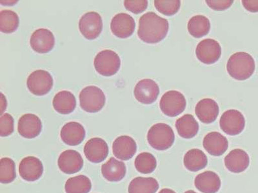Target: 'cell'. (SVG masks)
I'll return each mask as SVG.
<instances>
[{
	"mask_svg": "<svg viewBox=\"0 0 258 193\" xmlns=\"http://www.w3.org/2000/svg\"><path fill=\"white\" fill-rule=\"evenodd\" d=\"M169 22L153 12L143 15L139 20L138 36L148 44H156L164 40L169 32Z\"/></svg>",
	"mask_w": 258,
	"mask_h": 193,
	"instance_id": "1",
	"label": "cell"
},
{
	"mask_svg": "<svg viewBox=\"0 0 258 193\" xmlns=\"http://www.w3.org/2000/svg\"><path fill=\"white\" fill-rule=\"evenodd\" d=\"M255 61L248 53L239 52L230 56L227 62V70L230 77L238 80H245L254 73Z\"/></svg>",
	"mask_w": 258,
	"mask_h": 193,
	"instance_id": "2",
	"label": "cell"
},
{
	"mask_svg": "<svg viewBox=\"0 0 258 193\" xmlns=\"http://www.w3.org/2000/svg\"><path fill=\"white\" fill-rule=\"evenodd\" d=\"M175 140L174 131L169 125L158 123L152 126L147 133V141L152 148L165 151L171 148Z\"/></svg>",
	"mask_w": 258,
	"mask_h": 193,
	"instance_id": "3",
	"label": "cell"
},
{
	"mask_svg": "<svg viewBox=\"0 0 258 193\" xmlns=\"http://www.w3.org/2000/svg\"><path fill=\"white\" fill-rule=\"evenodd\" d=\"M94 65L96 72L100 75L110 77L118 72L121 66V59L112 50H103L96 55Z\"/></svg>",
	"mask_w": 258,
	"mask_h": 193,
	"instance_id": "4",
	"label": "cell"
},
{
	"mask_svg": "<svg viewBox=\"0 0 258 193\" xmlns=\"http://www.w3.org/2000/svg\"><path fill=\"white\" fill-rule=\"evenodd\" d=\"M79 98L80 107L86 112H100L105 105V93L98 87H85L81 91Z\"/></svg>",
	"mask_w": 258,
	"mask_h": 193,
	"instance_id": "5",
	"label": "cell"
},
{
	"mask_svg": "<svg viewBox=\"0 0 258 193\" xmlns=\"http://www.w3.org/2000/svg\"><path fill=\"white\" fill-rule=\"evenodd\" d=\"M186 102L185 96L178 91H167L161 96L160 107L165 116L170 117L178 116L185 110Z\"/></svg>",
	"mask_w": 258,
	"mask_h": 193,
	"instance_id": "6",
	"label": "cell"
},
{
	"mask_svg": "<svg viewBox=\"0 0 258 193\" xmlns=\"http://www.w3.org/2000/svg\"><path fill=\"white\" fill-rule=\"evenodd\" d=\"M27 88L32 94L42 96L47 94L53 86L52 75L47 71L38 70L29 75L27 80Z\"/></svg>",
	"mask_w": 258,
	"mask_h": 193,
	"instance_id": "7",
	"label": "cell"
},
{
	"mask_svg": "<svg viewBox=\"0 0 258 193\" xmlns=\"http://www.w3.org/2000/svg\"><path fill=\"white\" fill-rule=\"evenodd\" d=\"M220 126L227 135L230 136L239 135L245 128V117L238 110H227L221 117Z\"/></svg>",
	"mask_w": 258,
	"mask_h": 193,
	"instance_id": "8",
	"label": "cell"
},
{
	"mask_svg": "<svg viewBox=\"0 0 258 193\" xmlns=\"http://www.w3.org/2000/svg\"><path fill=\"white\" fill-rule=\"evenodd\" d=\"M102 29V18L98 13H87L80 18V31L87 40H94L98 38Z\"/></svg>",
	"mask_w": 258,
	"mask_h": 193,
	"instance_id": "9",
	"label": "cell"
},
{
	"mask_svg": "<svg viewBox=\"0 0 258 193\" xmlns=\"http://www.w3.org/2000/svg\"><path fill=\"white\" fill-rule=\"evenodd\" d=\"M196 54L200 61L206 64L216 63L222 56V47L217 41L206 39L197 45Z\"/></svg>",
	"mask_w": 258,
	"mask_h": 193,
	"instance_id": "10",
	"label": "cell"
},
{
	"mask_svg": "<svg viewBox=\"0 0 258 193\" xmlns=\"http://www.w3.org/2000/svg\"><path fill=\"white\" fill-rule=\"evenodd\" d=\"M134 94L138 102L144 105H151L157 100L160 88L154 80L143 79L136 85Z\"/></svg>",
	"mask_w": 258,
	"mask_h": 193,
	"instance_id": "11",
	"label": "cell"
},
{
	"mask_svg": "<svg viewBox=\"0 0 258 193\" xmlns=\"http://www.w3.org/2000/svg\"><path fill=\"white\" fill-rule=\"evenodd\" d=\"M136 28L135 21L126 13H119L113 17L110 29L117 38L126 39L133 35Z\"/></svg>",
	"mask_w": 258,
	"mask_h": 193,
	"instance_id": "12",
	"label": "cell"
},
{
	"mask_svg": "<svg viewBox=\"0 0 258 193\" xmlns=\"http://www.w3.org/2000/svg\"><path fill=\"white\" fill-rule=\"evenodd\" d=\"M30 45L34 51L39 54H47L51 51L54 47V34L48 29L36 30L30 39Z\"/></svg>",
	"mask_w": 258,
	"mask_h": 193,
	"instance_id": "13",
	"label": "cell"
},
{
	"mask_svg": "<svg viewBox=\"0 0 258 193\" xmlns=\"http://www.w3.org/2000/svg\"><path fill=\"white\" fill-rule=\"evenodd\" d=\"M109 146L104 140L101 138H93L87 142L84 146L85 157L90 162L100 163L107 158L109 155Z\"/></svg>",
	"mask_w": 258,
	"mask_h": 193,
	"instance_id": "14",
	"label": "cell"
},
{
	"mask_svg": "<svg viewBox=\"0 0 258 193\" xmlns=\"http://www.w3.org/2000/svg\"><path fill=\"white\" fill-rule=\"evenodd\" d=\"M60 171L66 174L78 173L84 166V160L79 152L69 149L61 153L57 160Z\"/></svg>",
	"mask_w": 258,
	"mask_h": 193,
	"instance_id": "15",
	"label": "cell"
},
{
	"mask_svg": "<svg viewBox=\"0 0 258 193\" xmlns=\"http://www.w3.org/2000/svg\"><path fill=\"white\" fill-rule=\"evenodd\" d=\"M42 130V123L36 115L27 114L20 117L18 124V131L21 136L26 139L38 137Z\"/></svg>",
	"mask_w": 258,
	"mask_h": 193,
	"instance_id": "16",
	"label": "cell"
},
{
	"mask_svg": "<svg viewBox=\"0 0 258 193\" xmlns=\"http://www.w3.org/2000/svg\"><path fill=\"white\" fill-rule=\"evenodd\" d=\"M21 178L24 180L34 181L39 180L43 175V165L41 161L35 157L23 158L19 165Z\"/></svg>",
	"mask_w": 258,
	"mask_h": 193,
	"instance_id": "17",
	"label": "cell"
},
{
	"mask_svg": "<svg viewBox=\"0 0 258 193\" xmlns=\"http://www.w3.org/2000/svg\"><path fill=\"white\" fill-rule=\"evenodd\" d=\"M137 151V142L132 137L123 135L117 137L113 142L112 151L115 157L121 160H128Z\"/></svg>",
	"mask_w": 258,
	"mask_h": 193,
	"instance_id": "18",
	"label": "cell"
},
{
	"mask_svg": "<svg viewBox=\"0 0 258 193\" xmlns=\"http://www.w3.org/2000/svg\"><path fill=\"white\" fill-rule=\"evenodd\" d=\"M85 130L84 126L77 122H70L62 127L60 132L61 141L71 146L80 145L84 141Z\"/></svg>",
	"mask_w": 258,
	"mask_h": 193,
	"instance_id": "19",
	"label": "cell"
},
{
	"mask_svg": "<svg viewBox=\"0 0 258 193\" xmlns=\"http://www.w3.org/2000/svg\"><path fill=\"white\" fill-rule=\"evenodd\" d=\"M225 167L229 171L239 173L245 171L250 164L249 156L241 149H235L226 156Z\"/></svg>",
	"mask_w": 258,
	"mask_h": 193,
	"instance_id": "20",
	"label": "cell"
},
{
	"mask_svg": "<svg viewBox=\"0 0 258 193\" xmlns=\"http://www.w3.org/2000/svg\"><path fill=\"white\" fill-rule=\"evenodd\" d=\"M203 144L207 152L214 157L222 155L229 147L227 138L219 132L208 133L204 137Z\"/></svg>",
	"mask_w": 258,
	"mask_h": 193,
	"instance_id": "21",
	"label": "cell"
},
{
	"mask_svg": "<svg viewBox=\"0 0 258 193\" xmlns=\"http://www.w3.org/2000/svg\"><path fill=\"white\" fill-rule=\"evenodd\" d=\"M196 115L203 123L211 124L216 120L219 114V106L212 99H204L195 108Z\"/></svg>",
	"mask_w": 258,
	"mask_h": 193,
	"instance_id": "22",
	"label": "cell"
},
{
	"mask_svg": "<svg viewBox=\"0 0 258 193\" xmlns=\"http://www.w3.org/2000/svg\"><path fill=\"white\" fill-rule=\"evenodd\" d=\"M195 185L203 193H216L221 187V180L217 174L207 171L196 177Z\"/></svg>",
	"mask_w": 258,
	"mask_h": 193,
	"instance_id": "23",
	"label": "cell"
},
{
	"mask_svg": "<svg viewBox=\"0 0 258 193\" xmlns=\"http://www.w3.org/2000/svg\"><path fill=\"white\" fill-rule=\"evenodd\" d=\"M126 173L125 163L114 158H110L101 166V174L106 180L111 182H117L124 178Z\"/></svg>",
	"mask_w": 258,
	"mask_h": 193,
	"instance_id": "24",
	"label": "cell"
},
{
	"mask_svg": "<svg viewBox=\"0 0 258 193\" xmlns=\"http://www.w3.org/2000/svg\"><path fill=\"white\" fill-rule=\"evenodd\" d=\"M53 107L59 114L68 115L74 112L77 107V100L71 91H59L54 96Z\"/></svg>",
	"mask_w": 258,
	"mask_h": 193,
	"instance_id": "25",
	"label": "cell"
},
{
	"mask_svg": "<svg viewBox=\"0 0 258 193\" xmlns=\"http://www.w3.org/2000/svg\"><path fill=\"white\" fill-rule=\"evenodd\" d=\"M176 128L179 136L186 139L195 137L199 131V125L191 114L184 115L177 119Z\"/></svg>",
	"mask_w": 258,
	"mask_h": 193,
	"instance_id": "26",
	"label": "cell"
},
{
	"mask_svg": "<svg viewBox=\"0 0 258 193\" xmlns=\"http://www.w3.org/2000/svg\"><path fill=\"white\" fill-rule=\"evenodd\" d=\"M183 162L186 168L190 171L197 172L207 166L208 160L202 150L192 149L186 153Z\"/></svg>",
	"mask_w": 258,
	"mask_h": 193,
	"instance_id": "27",
	"label": "cell"
},
{
	"mask_svg": "<svg viewBox=\"0 0 258 193\" xmlns=\"http://www.w3.org/2000/svg\"><path fill=\"white\" fill-rule=\"evenodd\" d=\"M159 189V183L155 178L137 177L131 181L128 193H156Z\"/></svg>",
	"mask_w": 258,
	"mask_h": 193,
	"instance_id": "28",
	"label": "cell"
},
{
	"mask_svg": "<svg viewBox=\"0 0 258 193\" xmlns=\"http://www.w3.org/2000/svg\"><path fill=\"white\" fill-rule=\"evenodd\" d=\"M187 28L188 32L194 38H201L209 34L211 23L206 16H195L188 21Z\"/></svg>",
	"mask_w": 258,
	"mask_h": 193,
	"instance_id": "29",
	"label": "cell"
},
{
	"mask_svg": "<svg viewBox=\"0 0 258 193\" xmlns=\"http://www.w3.org/2000/svg\"><path fill=\"white\" fill-rule=\"evenodd\" d=\"M91 188V180L85 175L71 177L64 185L66 193H89Z\"/></svg>",
	"mask_w": 258,
	"mask_h": 193,
	"instance_id": "30",
	"label": "cell"
},
{
	"mask_svg": "<svg viewBox=\"0 0 258 193\" xmlns=\"http://www.w3.org/2000/svg\"><path fill=\"white\" fill-rule=\"evenodd\" d=\"M20 20L17 14L11 10L0 12V31L5 34H11L19 27Z\"/></svg>",
	"mask_w": 258,
	"mask_h": 193,
	"instance_id": "31",
	"label": "cell"
},
{
	"mask_svg": "<svg viewBox=\"0 0 258 193\" xmlns=\"http://www.w3.org/2000/svg\"><path fill=\"white\" fill-rule=\"evenodd\" d=\"M138 172L143 174L153 173L157 166V162L153 155L149 153H142L137 156L135 162Z\"/></svg>",
	"mask_w": 258,
	"mask_h": 193,
	"instance_id": "32",
	"label": "cell"
},
{
	"mask_svg": "<svg viewBox=\"0 0 258 193\" xmlns=\"http://www.w3.org/2000/svg\"><path fill=\"white\" fill-rule=\"evenodd\" d=\"M16 177V165L14 160L8 157L0 160V181L2 183H10Z\"/></svg>",
	"mask_w": 258,
	"mask_h": 193,
	"instance_id": "33",
	"label": "cell"
},
{
	"mask_svg": "<svg viewBox=\"0 0 258 193\" xmlns=\"http://www.w3.org/2000/svg\"><path fill=\"white\" fill-rule=\"evenodd\" d=\"M154 6L162 15L171 16L178 13L181 6V1L179 0H170V1H163L156 0L154 1Z\"/></svg>",
	"mask_w": 258,
	"mask_h": 193,
	"instance_id": "34",
	"label": "cell"
},
{
	"mask_svg": "<svg viewBox=\"0 0 258 193\" xmlns=\"http://www.w3.org/2000/svg\"><path fill=\"white\" fill-rule=\"evenodd\" d=\"M14 119L9 114H4L0 118V135L8 137L14 132Z\"/></svg>",
	"mask_w": 258,
	"mask_h": 193,
	"instance_id": "35",
	"label": "cell"
},
{
	"mask_svg": "<svg viewBox=\"0 0 258 193\" xmlns=\"http://www.w3.org/2000/svg\"><path fill=\"white\" fill-rule=\"evenodd\" d=\"M124 6L126 10L130 12L138 15V14L144 13L148 7V2L146 0H140V1H132V0H126L124 2Z\"/></svg>",
	"mask_w": 258,
	"mask_h": 193,
	"instance_id": "36",
	"label": "cell"
},
{
	"mask_svg": "<svg viewBox=\"0 0 258 193\" xmlns=\"http://www.w3.org/2000/svg\"><path fill=\"white\" fill-rule=\"evenodd\" d=\"M206 3L211 9L214 11H222L227 10L230 8L233 0H226V1H215V0H207Z\"/></svg>",
	"mask_w": 258,
	"mask_h": 193,
	"instance_id": "37",
	"label": "cell"
},
{
	"mask_svg": "<svg viewBox=\"0 0 258 193\" xmlns=\"http://www.w3.org/2000/svg\"><path fill=\"white\" fill-rule=\"evenodd\" d=\"M242 4L246 11L250 13H258V1L252 0H243Z\"/></svg>",
	"mask_w": 258,
	"mask_h": 193,
	"instance_id": "38",
	"label": "cell"
},
{
	"mask_svg": "<svg viewBox=\"0 0 258 193\" xmlns=\"http://www.w3.org/2000/svg\"><path fill=\"white\" fill-rule=\"evenodd\" d=\"M159 193H176V192L174 191L173 190L170 189H163L160 190Z\"/></svg>",
	"mask_w": 258,
	"mask_h": 193,
	"instance_id": "39",
	"label": "cell"
},
{
	"mask_svg": "<svg viewBox=\"0 0 258 193\" xmlns=\"http://www.w3.org/2000/svg\"><path fill=\"white\" fill-rule=\"evenodd\" d=\"M184 193H197V192L194 191V190H187V191H186L185 192H184Z\"/></svg>",
	"mask_w": 258,
	"mask_h": 193,
	"instance_id": "40",
	"label": "cell"
}]
</instances>
